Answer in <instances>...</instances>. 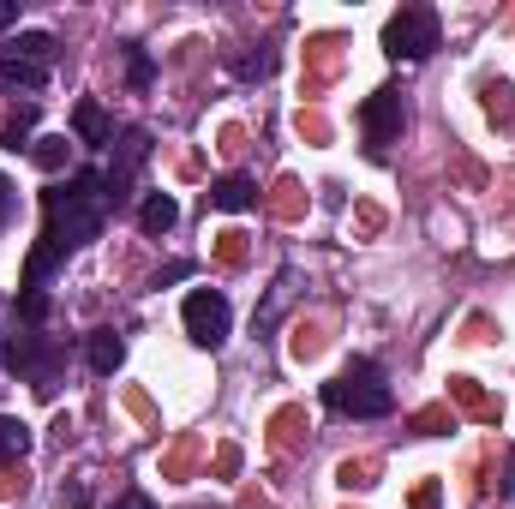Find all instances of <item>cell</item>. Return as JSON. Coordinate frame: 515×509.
<instances>
[{
	"label": "cell",
	"instance_id": "obj_1",
	"mask_svg": "<svg viewBox=\"0 0 515 509\" xmlns=\"http://www.w3.org/2000/svg\"><path fill=\"white\" fill-rule=\"evenodd\" d=\"M42 210H48V228H42V246H36L30 264H24V288H42V276H48L72 246H84V240L102 234L108 180H102L96 168H84V174H72L66 186H54V192L42 198Z\"/></svg>",
	"mask_w": 515,
	"mask_h": 509
},
{
	"label": "cell",
	"instance_id": "obj_2",
	"mask_svg": "<svg viewBox=\"0 0 515 509\" xmlns=\"http://www.w3.org/2000/svg\"><path fill=\"white\" fill-rule=\"evenodd\" d=\"M324 408L330 414H348V420H384L396 408V390L384 384V366L378 360H348L324 384Z\"/></svg>",
	"mask_w": 515,
	"mask_h": 509
},
{
	"label": "cell",
	"instance_id": "obj_3",
	"mask_svg": "<svg viewBox=\"0 0 515 509\" xmlns=\"http://www.w3.org/2000/svg\"><path fill=\"white\" fill-rule=\"evenodd\" d=\"M48 60H54V36L48 30H24L0 48V90L6 96H36L42 78H48Z\"/></svg>",
	"mask_w": 515,
	"mask_h": 509
},
{
	"label": "cell",
	"instance_id": "obj_4",
	"mask_svg": "<svg viewBox=\"0 0 515 509\" xmlns=\"http://www.w3.org/2000/svg\"><path fill=\"white\" fill-rule=\"evenodd\" d=\"M438 48V12L432 6H402L384 24V54L390 60H426Z\"/></svg>",
	"mask_w": 515,
	"mask_h": 509
},
{
	"label": "cell",
	"instance_id": "obj_5",
	"mask_svg": "<svg viewBox=\"0 0 515 509\" xmlns=\"http://www.w3.org/2000/svg\"><path fill=\"white\" fill-rule=\"evenodd\" d=\"M180 318H186V336H192L198 348H222V342H228V324H234V312H228V300H222L216 288H192Z\"/></svg>",
	"mask_w": 515,
	"mask_h": 509
},
{
	"label": "cell",
	"instance_id": "obj_6",
	"mask_svg": "<svg viewBox=\"0 0 515 509\" xmlns=\"http://www.w3.org/2000/svg\"><path fill=\"white\" fill-rule=\"evenodd\" d=\"M402 96L396 90H372L366 102H360V132H366V144L372 150H384V144H396L402 138Z\"/></svg>",
	"mask_w": 515,
	"mask_h": 509
},
{
	"label": "cell",
	"instance_id": "obj_7",
	"mask_svg": "<svg viewBox=\"0 0 515 509\" xmlns=\"http://www.w3.org/2000/svg\"><path fill=\"white\" fill-rule=\"evenodd\" d=\"M144 156H150V132H126V138H120V162H114V174H102V180H108V204L126 198V180L138 174Z\"/></svg>",
	"mask_w": 515,
	"mask_h": 509
},
{
	"label": "cell",
	"instance_id": "obj_8",
	"mask_svg": "<svg viewBox=\"0 0 515 509\" xmlns=\"http://www.w3.org/2000/svg\"><path fill=\"white\" fill-rule=\"evenodd\" d=\"M72 132H78L84 144H114V126H108L102 102H90V96H84V102L72 108Z\"/></svg>",
	"mask_w": 515,
	"mask_h": 509
},
{
	"label": "cell",
	"instance_id": "obj_9",
	"mask_svg": "<svg viewBox=\"0 0 515 509\" xmlns=\"http://www.w3.org/2000/svg\"><path fill=\"white\" fill-rule=\"evenodd\" d=\"M210 204H216V210H252V204H258V186H252L246 174H222V180L210 186Z\"/></svg>",
	"mask_w": 515,
	"mask_h": 509
},
{
	"label": "cell",
	"instance_id": "obj_10",
	"mask_svg": "<svg viewBox=\"0 0 515 509\" xmlns=\"http://www.w3.org/2000/svg\"><path fill=\"white\" fill-rule=\"evenodd\" d=\"M174 222H180V204H174L168 192H150V198L138 204V228H144V234H168Z\"/></svg>",
	"mask_w": 515,
	"mask_h": 509
},
{
	"label": "cell",
	"instance_id": "obj_11",
	"mask_svg": "<svg viewBox=\"0 0 515 509\" xmlns=\"http://www.w3.org/2000/svg\"><path fill=\"white\" fill-rule=\"evenodd\" d=\"M120 360H126V342L114 330H90V366L108 378V372H120Z\"/></svg>",
	"mask_w": 515,
	"mask_h": 509
},
{
	"label": "cell",
	"instance_id": "obj_12",
	"mask_svg": "<svg viewBox=\"0 0 515 509\" xmlns=\"http://www.w3.org/2000/svg\"><path fill=\"white\" fill-rule=\"evenodd\" d=\"M480 102H486V114H492L498 126L515 120V84L510 78H486V84H480Z\"/></svg>",
	"mask_w": 515,
	"mask_h": 509
},
{
	"label": "cell",
	"instance_id": "obj_13",
	"mask_svg": "<svg viewBox=\"0 0 515 509\" xmlns=\"http://www.w3.org/2000/svg\"><path fill=\"white\" fill-rule=\"evenodd\" d=\"M24 450H30V426L12 420V414H0V468H12Z\"/></svg>",
	"mask_w": 515,
	"mask_h": 509
},
{
	"label": "cell",
	"instance_id": "obj_14",
	"mask_svg": "<svg viewBox=\"0 0 515 509\" xmlns=\"http://www.w3.org/2000/svg\"><path fill=\"white\" fill-rule=\"evenodd\" d=\"M66 150H72L66 138H36V150H30V156H36V168H48V174H54V168H66Z\"/></svg>",
	"mask_w": 515,
	"mask_h": 509
},
{
	"label": "cell",
	"instance_id": "obj_15",
	"mask_svg": "<svg viewBox=\"0 0 515 509\" xmlns=\"http://www.w3.org/2000/svg\"><path fill=\"white\" fill-rule=\"evenodd\" d=\"M450 390H456V396H462V402H468L474 414H486V420H498V408H492V402H486V396L474 390V378H450Z\"/></svg>",
	"mask_w": 515,
	"mask_h": 509
},
{
	"label": "cell",
	"instance_id": "obj_16",
	"mask_svg": "<svg viewBox=\"0 0 515 509\" xmlns=\"http://www.w3.org/2000/svg\"><path fill=\"white\" fill-rule=\"evenodd\" d=\"M24 138H30V108H24L6 132H0V144H6V150H24Z\"/></svg>",
	"mask_w": 515,
	"mask_h": 509
},
{
	"label": "cell",
	"instance_id": "obj_17",
	"mask_svg": "<svg viewBox=\"0 0 515 509\" xmlns=\"http://www.w3.org/2000/svg\"><path fill=\"white\" fill-rule=\"evenodd\" d=\"M24 468H0V498H24Z\"/></svg>",
	"mask_w": 515,
	"mask_h": 509
},
{
	"label": "cell",
	"instance_id": "obj_18",
	"mask_svg": "<svg viewBox=\"0 0 515 509\" xmlns=\"http://www.w3.org/2000/svg\"><path fill=\"white\" fill-rule=\"evenodd\" d=\"M126 72H132V84H150V60L138 48H126Z\"/></svg>",
	"mask_w": 515,
	"mask_h": 509
},
{
	"label": "cell",
	"instance_id": "obj_19",
	"mask_svg": "<svg viewBox=\"0 0 515 509\" xmlns=\"http://www.w3.org/2000/svg\"><path fill=\"white\" fill-rule=\"evenodd\" d=\"M6 24H18V0H0V30Z\"/></svg>",
	"mask_w": 515,
	"mask_h": 509
},
{
	"label": "cell",
	"instance_id": "obj_20",
	"mask_svg": "<svg viewBox=\"0 0 515 509\" xmlns=\"http://www.w3.org/2000/svg\"><path fill=\"white\" fill-rule=\"evenodd\" d=\"M114 509H150V498H144V492H126V498H120Z\"/></svg>",
	"mask_w": 515,
	"mask_h": 509
},
{
	"label": "cell",
	"instance_id": "obj_21",
	"mask_svg": "<svg viewBox=\"0 0 515 509\" xmlns=\"http://www.w3.org/2000/svg\"><path fill=\"white\" fill-rule=\"evenodd\" d=\"M12 216V186H6V174H0V222Z\"/></svg>",
	"mask_w": 515,
	"mask_h": 509
},
{
	"label": "cell",
	"instance_id": "obj_22",
	"mask_svg": "<svg viewBox=\"0 0 515 509\" xmlns=\"http://www.w3.org/2000/svg\"><path fill=\"white\" fill-rule=\"evenodd\" d=\"M60 509H84V492L72 486V492H60Z\"/></svg>",
	"mask_w": 515,
	"mask_h": 509
}]
</instances>
